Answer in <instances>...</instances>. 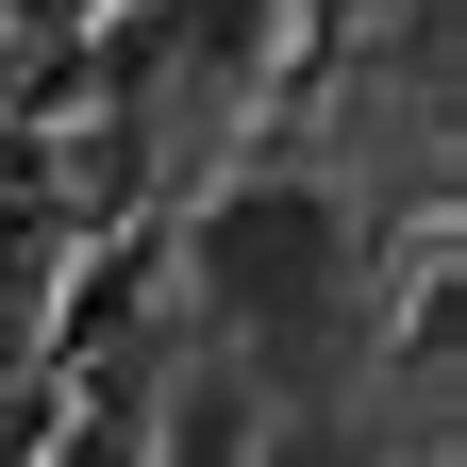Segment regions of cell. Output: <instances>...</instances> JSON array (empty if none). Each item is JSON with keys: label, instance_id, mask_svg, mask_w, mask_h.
<instances>
[{"label": "cell", "instance_id": "cell-1", "mask_svg": "<svg viewBox=\"0 0 467 467\" xmlns=\"http://www.w3.org/2000/svg\"><path fill=\"white\" fill-rule=\"evenodd\" d=\"M184 284L217 301V334L251 350V368H317V350L350 334L368 234H350V201H334V184H301V167H251V184H217V201H201Z\"/></svg>", "mask_w": 467, "mask_h": 467}]
</instances>
